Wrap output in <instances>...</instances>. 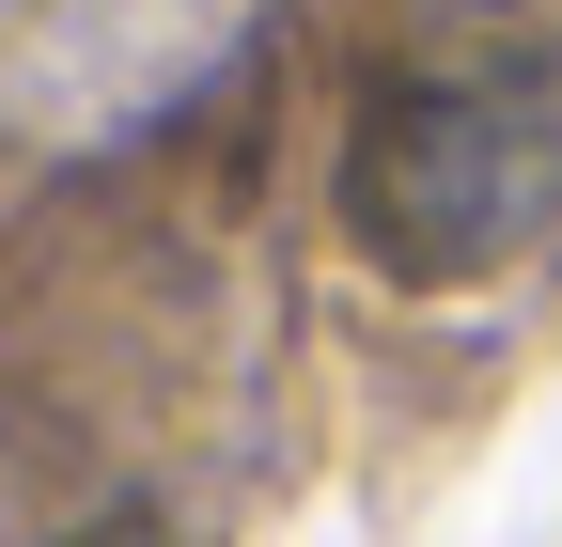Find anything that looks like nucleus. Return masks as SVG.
<instances>
[{
  "instance_id": "obj_1",
  "label": "nucleus",
  "mask_w": 562,
  "mask_h": 547,
  "mask_svg": "<svg viewBox=\"0 0 562 547\" xmlns=\"http://www.w3.org/2000/svg\"><path fill=\"white\" fill-rule=\"evenodd\" d=\"M562 235V63H469L391 79L344 125V250L406 298L516 282Z\"/></svg>"
},
{
  "instance_id": "obj_2",
  "label": "nucleus",
  "mask_w": 562,
  "mask_h": 547,
  "mask_svg": "<svg viewBox=\"0 0 562 547\" xmlns=\"http://www.w3.org/2000/svg\"><path fill=\"white\" fill-rule=\"evenodd\" d=\"M250 47V0H16L0 32V125L47 157H94L172 125L220 63Z\"/></svg>"
},
{
  "instance_id": "obj_3",
  "label": "nucleus",
  "mask_w": 562,
  "mask_h": 547,
  "mask_svg": "<svg viewBox=\"0 0 562 547\" xmlns=\"http://www.w3.org/2000/svg\"><path fill=\"white\" fill-rule=\"evenodd\" d=\"M63 547H172V532H140V516H110V532H63Z\"/></svg>"
}]
</instances>
